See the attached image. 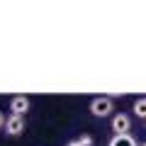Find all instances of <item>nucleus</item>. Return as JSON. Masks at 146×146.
I'll list each match as a JSON object with an SVG mask.
<instances>
[{"instance_id": "nucleus-1", "label": "nucleus", "mask_w": 146, "mask_h": 146, "mask_svg": "<svg viewBox=\"0 0 146 146\" xmlns=\"http://www.w3.org/2000/svg\"><path fill=\"white\" fill-rule=\"evenodd\" d=\"M90 112L95 117H110L115 112V100L112 98H93L90 100Z\"/></svg>"}, {"instance_id": "nucleus-2", "label": "nucleus", "mask_w": 146, "mask_h": 146, "mask_svg": "<svg viewBox=\"0 0 146 146\" xmlns=\"http://www.w3.org/2000/svg\"><path fill=\"white\" fill-rule=\"evenodd\" d=\"M110 124H112V131H115V134H129V129H131V117L127 115V112H115Z\"/></svg>"}, {"instance_id": "nucleus-3", "label": "nucleus", "mask_w": 146, "mask_h": 146, "mask_svg": "<svg viewBox=\"0 0 146 146\" xmlns=\"http://www.w3.org/2000/svg\"><path fill=\"white\" fill-rule=\"evenodd\" d=\"M29 98H25V95H15V98L10 100V115H20L25 117L27 112H29Z\"/></svg>"}, {"instance_id": "nucleus-4", "label": "nucleus", "mask_w": 146, "mask_h": 146, "mask_svg": "<svg viewBox=\"0 0 146 146\" xmlns=\"http://www.w3.org/2000/svg\"><path fill=\"white\" fill-rule=\"evenodd\" d=\"M22 131H25V117H20V115H7L5 134H10V136H20Z\"/></svg>"}, {"instance_id": "nucleus-5", "label": "nucleus", "mask_w": 146, "mask_h": 146, "mask_svg": "<svg viewBox=\"0 0 146 146\" xmlns=\"http://www.w3.org/2000/svg\"><path fill=\"white\" fill-rule=\"evenodd\" d=\"M107 146H139V144H136V139L131 134H115Z\"/></svg>"}, {"instance_id": "nucleus-6", "label": "nucleus", "mask_w": 146, "mask_h": 146, "mask_svg": "<svg viewBox=\"0 0 146 146\" xmlns=\"http://www.w3.org/2000/svg\"><path fill=\"white\" fill-rule=\"evenodd\" d=\"M131 112H134L139 119H144V122H146V98L134 100V107H131Z\"/></svg>"}, {"instance_id": "nucleus-7", "label": "nucleus", "mask_w": 146, "mask_h": 146, "mask_svg": "<svg viewBox=\"0 0 146 146\" xmlns=\"http://www.w3.org/2000/svg\"><path fill=\"white\" fill-rule=\"evenodd\" d=\"M78 141H80V146H93V136H90V134H83Z\"/></svg>"}, {"instance_id": "nucleus-8", "label": "nucleus", "mask_w": 146, "mask_h": 146, "mask_svg": "<svg viewBox=\"0 0 146 146\" xmlns=\"http://www.w3.org/2000/svg\"><path fill=\"white\" fill-rule=\"evenodd\" d=\"M5 124H7V117H5V112L0 110V129H5Z\"/></svg>"}, {"instance_id": "nucleus-9", "label": "nucleus", "mask_w": 146, "mask_h": 146, "mask_svg": "<svg viewBox=\"0 0 146 146\" xmlns=\"http://www.w3.org/2000/svg\"><path fill=\"white\" fill-rule=\"evenodd\" d=\"M66 146H80V141H78V139H73V141H68Z\"/></svg>"}, {"instance_id": "nucleus-10", "label": "nucleus", "mask_w": 146, "mask_h": 146, "mask_svg": "<svg viewBox=\"0 0 146 146\" xmlns=\"http://www.w3.org/2000/svg\"><path fill=\"white\" fill-rule=\"evenodd\" d=\"M139 146H146V141H141V144H139Z\"/></svg>"}]
</instances>
